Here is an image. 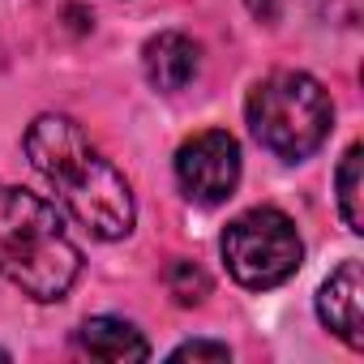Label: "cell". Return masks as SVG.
<instances>
[{
  "instance_id": "ba28073f",
  "label": "cell",
  "mask_w": 364,
  "mask_h": 364,
  "mask_svg": "<svg viewBox=\"0 0 364 364\" xmlns=\"http://www.w3.org/2000/svg\"><path fill=\"white\" fill-rule=\"evenodd\" d=\"M73 343L90 355V360H112V364H124V360H150V343L146 334L124 321V317H86L73 334Z\"/></svg>"
},
{
  "instance_id": "6da1fadb",
  "label": "cell",
  "mask_w": 364,
  "mask_h": 364,
  "mask_svg": "<svg viewBox=\"0 0 364 364\" xmlns=\"http://www.w3.org/2000/svg\"><path fill=\"white\" fill-rule=\"evenodd\" d=\"M31 167L52 185L60 206L95 236V240H120L133 232L137 206L124 171L90 141V133L60 112H43L31 120L26 137Z\"/></svg>"
},
{
  "instance_id": "7a4b0ae2",
  "label": "cell",
  "mask_w": 364,
  "mask_h": 364,
  "mask_svg": "<svg viewBox=\"0 0 364 364\" xmlns=\"http://www.w3.org/2000/svg\"><path fill=\"white\" fill-rule=\"evenodd\" d=\"M82 274V249L65 232L60 210L0 180V279L39 304H56Z\"/></svg>"
},
{
  "instance_id": "5b68a950",
  "label": "cell",
  "mask_w": 364,
  "mask_h": 364,
  "mask_svg": "<svg viewBox=\"0 0 364 364\" xmlns=\"http://www.w3.org/2000/svg\"><path fill=\"white\" fill-rule=\"evenodd\" d=\"M176 185L198 206H219L240 185V141L228 129H202L176 150Z\"/></svg>"
},
{
  "instance_id": "8fae6325",
  "label": "cell",
  "mask_w": 364,
  "mask_h": 364,
  "mask_svg": "<svg viewBox=\"0 0 364 364\" xmlns=\"http://www.w3.org/2000/svg\"><path fill=\"white\" fill-rule=\"evenodd\" d=\"M171 360H232V347L228 343H210V338H189V343H180L171 347Z\"/></svg>"
},
{
  "instance_id": "52a82bcc",
  "label": "cell",
  "mask_w": 364,
  "mask_h": 364,
  "mask_svg": "<svg viewBox=\"0 0 364 364\" xmlns=\"http://www.w3.org/2000/svg\"><path fill=\"white\" fill-rule=\"evenodd\" d=\"M141 73L154 90L176 95L202 73V48L180 31H159L141 48Z\"/></svg>"
},
{
  "instance_id": "3957f363",
  "label": "cell",
  "mask_w": 364,
  "mask_h": 364,
  "mask_svg": "<svg viewBox=\"0 0 364 364\" xmlns=\"http://www.w3.org/2000/svg\"><path fill=\"white\" fill-rule=\"evenodd\" d=\"M245 120L262 150H270L283 163H304L326 146L334 129V103L313 73L279 69L249 90Z\"/></svg>"
},
{
  "instance_id": "8992f818",
  "label": "cell",
  "mask_w": 364,
  "mask_h": 364,
  "mask_svg": "<svg viewBox=\"0 0 364 364\" xmlns=\"http://www.w3.org/2000/svg\"><path fill=\"white\" fill-rule=\"evenodd\" d=\"M317 317L351 351L364 347V279H360L355 257H347L338 270H330V279L317 287Z\"/></svg>"
},
{
  "instance_id": "9c48e42d",
  "label": "cell",
  "mask_w": 364,
  "mask_h": 364,
  "mask_svg": "<svg viewBox=\"0 0 364 364\" xmlns=\"http://www.w3.org/2000/svg\"><path fill=\"white\" fill-rule=\"evenodd\" d=\"M360 159H364V150H360V141L355 146H347V154L338 159V171H334V189H338V215H343V223H347V232H364V206H360V198H364V185H360Z\"/></svg>"
},
{
  "instance_id": "277c9868",
  "label": "cell",
  "mask_w": 364,
  "mask_h": 364,
  "mask_svg": "<svg viewBox=\"0 0 364 364\" xmlns=\"http://www.w3.org/2000/svg\"><path fill=\"white\" fill-rule=\"evenodd\" d=\"M228 274L249 291H270L287 283L304 262V240L296 223L274 206H253L223 228L219 240Z\"/></svg>"
},
{
  "instance_id": "30bf717a",
  "label": "cell",
  "mask_w": 364,
  "mask_h": 364,
  "mask_svg": "<svg viewBox=\"0 0 364 364\" xmlns=\"http://www.w3.org/2000/svg\"><path fill=\"white\" fill-rule=\"evenodd\" d=\"M167 291L176 296V304H202L206 296H210V279H206V270L198 266V262H171L167 266Z\"/></svg>"
}]
</instances>
